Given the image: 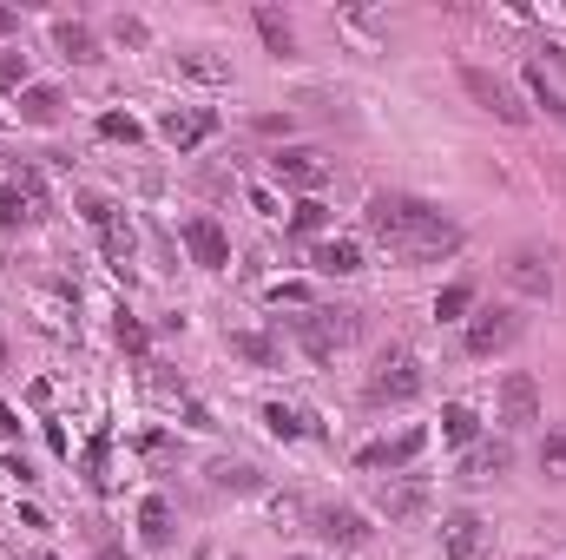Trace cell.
<instances>
[{
    "instance_id": "cell-37",
    "label": "cell",
    "mask_w": 566,
    "mask_h": 560,
    "mask_svg": "<svg viewBox=\"0 0 566 560\" xmlns=\"http://www.w3.org/2000/svg\"><path fill=\"white\" fill-rule=\"evenodd\" d=\"M14 27H20V14H14V7H0V40H7Z\"/></svg>"
},
{
    "instance_id": "cell-23",
    "label": "cell",
    "mask_w": 566,
    "mask_h": 560,
    "mask_svg": "<svg viewBox=\"0 0 566 560\" xmlns=\"http://www.w3.org/2000/svg\"><path fill=\"white\" fill-rule=\"evenodd\" d=\"M53 40H60V53H66V60H99L93 33L79 27V20H60V27H53Z\"/></svg>"
},
{
    "instance_id": "cell-42",
    "label": "cell",
    "mask_w": 566,
    "mask_h": 560,
    "mask_svg": "<svg viewBox=\"0 0 566 560\" xmlns=\"http://www.w3.org/2000/svg\"><path fill=\"white\" fill-rule=\"evenodd\" d=\"M47 560H53V554H47Z\"/></svg>"
},
{
    "instance_id": "cell-40",
    "label": "cell",
    "mask_w": 566,
    "mask_h": 560,
    "mask_svg": "<svg viewBox=\"0 0 566 560\" xmlns=\"http://www.w3.org/2000/svg\"><path fill=\"white\" fill-rule=\"evenodd\" d=\"M0 356H7V343H0Z\"/></svg>"
},
{
    "instance_id": "cell-6",
    "label": "cell",
    "mask_w": 566,
    "mask_h": 560,
    "mask_svg": "<svg viewBox=\"0 0 566 560\" xmlns=\"http://www.w3.org/2000/svg\"><path fill=\"white\" fill-rule=\"evenodd\" d=\"M376 508L389 514V521H422L428 508H435V495H428V481H409V475H389L376 488Z\"/></svg>"
},
{
    "instance_id": "cell-27",
    "label": "cell",
    "mask_w": 566,
    "mask_h": 560,
    "mask_svg": "<svg viewBox=\"0 0 566 560\" xmlns=\"http://www.w3.org/2000/svg\"><path fill=\"white\" fill-rule=\"evenodd\" d=\"M441 435H448V442H474V409L468 402H448V409H441Z\"/></svg>"
},
{
    "instance_id": "cell-31",
    "label": "cell",
    "mask_w": 566,
    "mask_h": 560,
    "mask_svg": "<svg viewBox=\"0 0 566 560\" xmlns=\"http://www.w3.org/2000/svg\"><path fill=\"white\" fill-rule=\"evenodd\" d=\"M231 350H237V356H251V363H277L270 336H251V330H244V336H231Z\"/></svg>"
},
{
    "instance_id": "cell-26",
    "label": "cell",
    "mask_w": 566,
    "mask_h": 560,
    "mask_svg": "<svg viewBox=\"0 0 566 560\" xmlns=\"http://www.w3.org/2000/svg\"><path fill=\"white\" fill-rule=\"evenodd\" d=\"M211 488H237V495H251V488H257V468L251 462H218V468H211Z\"/></svg>"
},
{
    "instance_id": "cell-22",
    "label": "cell",
    "mask_w": 566,
    "mask_h": 560,
    "mask_svg": "<svg viewBox=\"0 0 566 560\" xmlns=\"http://www.w3.org/2000/svg\"><path fill=\"white\" fill-rule=\"evenodd\" d=\"M178 73H191V80H205V86H224V80H231V66H224V60H211L205 47L178 53Z\"/></svg>"
},
{
    "instance_id": "cell-4",
    "label": "cell",
    "mask_w": 566,
    "mask_h": 560,
    "mask_svg": "<svg viewBox=\"0 0 566 560\" xmlns=\"http://www.w3.org/2000/svg\"><path fill=\"white\" fill-rule=\"evenodd\" d=\"M461 86H468V99L481 112H494V119H507V126H527V106H520V93L501 80V73H488V66H461Z\"/></svg>"
},
{
    "instance_id": "cell-15",
    "label": "cell",
    "mask_w": 566,
    "mask_h": 560,
    "mask_svg": "<svg viewBox=\"0 0 566 560\" xmlns=\"http://www.w3.org/2000/svg\"><path fill=\"white\" fill-rule=\"evenodd\" d=\"M316 534H323V541H343V547H362V541H369V528H362L356 508H323V514H316Z\"/></svg>"
},
{
    "instance_id": "cell-20",
    "label": "cell",
    "mask_w": 566,
    "mask_h": 560,
    "mask_svg": "<svg viewBox=\"0 0 566 560\" xmlns=\"http://www.w3.org/2000/svg\"><path fill=\"white\" fill-rule=\"evenodd\" d=\"M139 534H145L152 547L172 541V508H165V495H145V501H139Z\"/></svg>"
},
{
    "instance_id": "cell-41",
    "label": "cell",
    "mask_w": 566,
    "mask_h": 560,
    "mask_svg": "<svg viewBox=\"0 0 566 560\" xmlns=\"http://www.w3.org/2000/svg\"><path fill=\"white\" fill-rule=\"evenodd\" d=\"M527 560H534V554H527Z\"/></svg>"
},
{
    "instance_id": "cell-36",
    "label": "cell",
    "mask_w": 566,
    "mask_h": 560,
    "mask_svg": "<svg viewBox=\"0 0 566 560\" xmlns=\"http://www.w3.org/2000/svg\"><path fill=\"white\" fill-rule=\"evenodd\" d=\"M303 297H310L303 284H270V304H303Z\"/></svg>"
},
{
    "instance_id": "cell-12",
    "label": "cell",
    "mask_w": 566,
    "mask_h": 560,
    "mask_svg": "<svg viewBox=\"0 0 566 560\" xmlns=\"http://www.w3.org/2000/svg\"><path fill=\"white\" fill-rule=\"evenodd\" d=\"M211 132H218V112H205V106L165 112V139L172 145H198V139H211Z\"/></svg>"
},
{
    "instance_id": "cell-10",
    "label": "cell",
    "mask_w": 566,
    "mask_h": 560,
    "mask_svg": "<svg viewBox=\"0 0 566 560\" xmlns=\"http://www.w3.org/2000/svg\"><path fill=\"white\" fill-rule=\"evenodd\" d=\"M422 442H428V429H402V435H389V442L356 448V468H409L415 455H422Z\"/></svg>"
},
{
    "instance_id": "cell-13",
    "label": "cell",
    "mask_w": 566,
    "mask_h": 560,
    "mask_svg": "<svg viewBox=\"0 0 566 560\" xmlns=\"http://www.w3.org/2000/svg\"><path fill=\"white\" fill-rule=\"evenodd\" d=\"M323 172H330V165L316 159V152H277V178L283 185H297V192H316Z\"/></svg>"
},
{
    "instance_id": "cell-11",
    "label": "cell",
    "mask_w": 566,
    "mask_h": 560,
    "mask_svg": "<svg viewBox=\"0 0 566 560\" xmlns=\"http://www.w3.org/2000/svg\"><path fill=\"white\" fill-rule=\"evenodd\" d=\"M185 251L198 257L205 271H224V264H231V238H224L218 218H191V224H185Z\"/></svg>"
},
{
    "instance_id": "cell-21",
    "label": "cell",
    "mask_w": 566,
    "mask_h": 560,
    "mask_svg": "<svg viewBox=\"0 0 566 560\" xmlns=\"http://www.w3.org/2000/svg\"><path fill=\"white\" fill-rule=\"evenodd\" d=\"M20 119H27V126H53V119H60V93H53V86H27Z\"/></svg>"
},
{
    "instance_id": "cell-28",
    "label": "cell",
    "mask_w": 566,
    "mask_h": 560,
    "mask_svg": "<svg viewBox=\"0 0 566 560\" xmlns=\"http://www.w3.org/2000/svg\"><path fill=\"white\" fill-rule=\"evenodd\" d=\"M540 475H553V481H566V429H553L547 442H540Z\"/></svg>"
},
{
    "instance_id": "cell-30",
    "label": "cell",
    "mask_w": 566,
    "mask_h": 560,
    "mask_svg": "<svg viewBox=\"0 0 566 560\" xmlns=\"http://www.w3.org/2000/svg\"><path fill=\"white\" fill-rule=\"evenodd\" d=\"M323 224H330V211L316 205V198H303V205L290 211V231H297V238H310V231H323Z\"/></svg>"
},
{
    "instance_id": "cell-17",
    "label": "cell",
    "mask_w": 566,
    "mask_h": 560,
    "mask_svg": "<svg viewBox=\"0 0 566 560\" xmlns=\"http://www.w3.org/2000/svg\"><path fill=\"white\" fill-rule=\"evenodd\" d=\"M33 205H40V192H33V178H14V185H0V224L14 231V224L33 218Z\"/></svg>"
},
{
    "instance_id": "cell-29",
    "label": "cell",
    "mask_w": 566,
    "mask_h": 560,
    "mask_svg": "<svg viewBox=\"0 0 566 560\" xmlns=\"http://www.w3.org/2000/svg\"><path fill=\"white\" fill-rule=\"evenodd\" d=\"M527 86H534V99L553 112V119H566V93H560V86H547V66H534V73H527Z\"/></svg>"
},
{
    "instance_id": "cell-18",
    "label": "cell",
    "mask_w": 566,
    "mask_h": 560,
    "mask_svg": "<svg viewBox=\"0 0 566 560\" xmlns=\"http://www.w3.org/2000/svg\"><path fill=\"white\" fill-rule=\"evenodd\" d=\"M251 20H257V33H264V47L277 53V60H290V53H297V33H290V20H283L277 7H257Z\"/></svg>"
},
{
    "instance_id": "cell-32",
    "label": "cell",
    "mask_w": 566,
    "mask_h": 560,
    "mask_svg": "<svg viewBox=\"0 0 566 560\" xmlns=\"http://www.w3.org/2000/svg\"><path fill=\"white\" fill-rule=\"evenodd\" d=\"M99 132H106V139H139V119H132V112H106V119H99Z\"/></svg>"
},
{
    "instance_id": "cell-19",
    "label": "cell",
    "mask_w": 566,
    "mask_h": 560,
    "mask_svg": "<svg viewBox=\"0 0 566 560\" xmlns=\"http://www.w3.org/2000/svg\"><path fill=\"white\" fill-rule=\"evenodd\" d=\"M316 271H330V277L362 271V244H356V238H330L323 251H316Z\"/></svg>"
},
{
    "instance_id": "cell-38",
    "label": "cell",
    "mask_w": 566,
    "mask_h": 560,
    "mask_svg": "<svg viewBox=\"0 0 566 560\" xmlns=\"http://www.w3.org/2000/svg\"><path fill=\"white\" fill-rule=\"evenodd\" d=\"M93 560H126V547H99V554Z\"/></svg>"
},
{
    "instance_id": "cell-39",
    "label": "cell",
    "mask_w": 566,
    "mask_h": 560,
    "mask_svg": "<svg viewBox=\"0 0 566 560\" xmlns=\"http://www.w3.org/2000/svg\"><path fill=\"white\" fill-rule=\"evenodd\" d=\"M290 560H310V554H290Z\"/></svg>"
},
{
    "instance_id": "cell-16",
    "label": "cell",
    "mask_w": 566,
    "mask_h": 560,
    "mask_svg": "<svg viewBox=\"0 0 566 560\" xmlns=\"http://www.w3.org/2000/svg\"><path fill=\"white\" fill-rule=\"evenodd\" d=\"M507 462H514V448H507V442H481V448H468L461 475H468V481H494V475H507Z\"/></svg>"
},
{
    "instance_id": "cell-8",
    "label": "cell",
    "mask_w": 566,
    "mask_h": 560,
    "mask_svg": "<svg viewBox=\"0 0 566 560\" xmlns=\"http://www.w3.org/2000/svg\"><path fill=\"white\" fill-rule=\"evenodd\" d=\"M481 547H488V521H481L474 508H455L448 521H441V554L448 560H474Z\"/></svg>"
},
{
    "instance_id": "cell-2",
    "label": "cell",
    "mask_w": 566,
    "mask_h": 560,
    "mask_svg": "<svg viewBox=\"0 0 566 560\" xmlns=\"http://www.w3.org/2000/svg\"><path fill=\"white\" fill-rule=\"evenodd\" d=\"M362 396L376 402V409H389V402H415V396H422V363H415V350L389 343V350L376 356V369H369Z\"/></svg>"
},
{
    "instance_id": "cell-9",
    "label": "cell",
    "mask_w": 566,
    "mask_h": 560,
    "mask_svg": "<svg viewBox=\"0 0 566 560\" xmlns=\"http://www.w3.org/2000/svg\"><path fill=\"white\" fill-rule=\"evenodd\" d=\"M507 284H514L520 297H553V257L534 251V244L514 251V257H507Z\"/></svg>"
},
{
    "instance_id": "cell-35",
    "label": "cell",
    "mask_w": 566,
    "mask_h": 560,
    "mask_svg": "<svg viewBox=\"0 0 566 560\" xmlns=\"http://www.w3.org/2000/svg\"><path fill=\"white\" fill-rule=\"evenodd\" d=\"M119 343H126L132 356H145V343H152V336H145V323H132V317H119Z\"/></svg>"
},
{
    "instance_id": "cell-3",
    "label": "cell",
    "mask_w": 566,
    "mask_h": 560,
    "mask_svg": "<svg viewBox=\"0 0 566 560\" xmlns=\"http://www.w3.org/2000/svg\"><path fill=\"white\" fill-rule=\"evenodd\" d=\"M349 336H356V310H303L297 317V343L316 363H330L336 350H349Z\"/></svg>"
},
{
    "instance_id": "cell-14",
    "label": "cell",
    "mask_w": 566,
    "mask_h": 560,
    "mask_svg": "<svg viewBox=\"0 0 566 560\" xmlns=\"http://www.w3.org/2000/svg\"><path fill=\"white\" fill-rule=\"evenodd\" d=\"M86 218H93L99 231H106L112 257H126V251H132V224L119 218V205H112V198H86Z\"/></svg>"
},
{
    "instance_id": "cell-5",
    "label": "cell",
    "mask_w": 566,
    "mask_h": 560,
    "mask_svg": "<svg viewBox=\"0 0 566 560\" xmlns=\"http://www.w3.org/2000/svg\"><path fill=\"white\" fill-rule=\"evenodd\" d=\"M514 336H520V310H507V304L474 310L468 317V356H494V350H507Z\"/></svg>"
},
{
    "instance_id": "cell-33",
    "label": "cell",
    "mask_w": 566,
    "mask_h": 560,
    "mask_svg": "<svg viewBox=\"0 0 566 560\" xmlns=\"http://www.w3.org/2000/svg\"><path fill=\"white\" fill-rule=\"evenodd\" d=\"M112 33H119V47H145V40H152V33H145V20H132V14L112 20Z\"/></svg>"
},
{
    "instance_id": "cell-24",
    "label": "cell",
    "mask_w": 566,
    "mask_h": 560,
    "mask_svg": "<svg viewBox=\"0 0 566 560\" xmlns=\"http://www.w3.org/2000/svg\"><path fill=\"white\" fill-rule=\"evenodd\" d=\"M264 429L277 435V442H297V435H310V422H303V409H283V402H270V409H264Z\"/></svg>"
},
{
    "instance_id": "cell-25",
    "label": "cell",
    "mask_w": 566,
    "mask_h": 560,
    "mask_svg": "<svg viewBox=\"0 0 566 560\" xmlns=\"http://www.w3.org/2000/svg\"><path fill=\"white\" fill-rule=\"evenodd\" d=\"M468 310H474V284H441V297H435V317L441 323L468 317Z\"/></svg>"
},
{
    "instance_id": "cell-34",
    "label": "cell",
    "mask_w": 566,
    "mask_h": 560,
    "mask_svg": "<svg viewBox=\"0 0 566 560\" xmlns=\"http://www.w3.org/2000/svg\"><path fill=\"white\" fill-rule=\"evenodd\" d=\"M0 86H27V53H0Z\"/></svg>"
},
{
    "instance_id": "cell-7",
    "label": "cell",
    "mask_w": 566,
    "mask_h": 560,
    "mask_svg": "<svg viewBox=\"0 0 566 560\" xmlns=\"http://www.w3.org/2000/svg\"><path fill=\"white\" fill-rule=\"evenodd\" d=\"M540 422V383L534 376H527V369H514V376H507L501 383V429H534Z\"/></svg>"
},
{
    "instance_id": "cell-1",
    "label": "cell",
    "mask_w": 566,
    "mask_h": 560,
    "mask_svg": "<svg viewBox=\"0 0 566 560\" xmlns=\"http://www.w3.org/2000/svg\"><path fill=\"white\" fill-rule=\"evenodd\" d=\"M362 224H369V231H376L395 257H409V264L441 257V251H455V244H461V224H448L435 205L402 198V192H376L369 205H362Z\"/></svg>"
}]
</instances>
